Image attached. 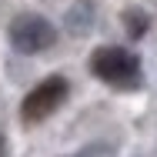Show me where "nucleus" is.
<instances>
[{"label":"nucleus","instance_id":"obj_5","mask_svg":"<svg viewBox=\"0 0 157 157\" xmlns=\"http://www.w3.org/2000/svg\"><path fill=\"white\" fill-rule=\"evenodd\" d=\"M127 27H130V37H140L144 27H147V20H144V17H137V13H127Z\"/></svg>","mask_w":157,"mask_h":157},{"label":"nucleus","instance_id":"obj_3","mask_svg":"<svg viewBox=\"0 0 157 157\" xmlns=\"http://www.w3.org/2000/svg\"><path fill=\"white\" fill-rule=\"evenodd\" d=\"M63 100H67V80H63V77H47L44 84H37L30 94L24 97L20 114H24L27 124H37V121L50 117Z\"/></svg>","mask_w":157,"mask_h":157},{"label":"nucleus","instance_id":"obj_1","mask_svg":"<svg viewBox=\"0 0 157 157\" xmlns=\"http://www.w3.org/2000/svg\"><path fill=\"white\" fill-rule=\"evenodd\" d=\"M90 70H94L100 80L114 84V87H134L137 77H140L137 57L130 50H124V47H100L94 57H90Z\"/></svg>","mask_w":157,"mask_h":157},{"label":"nucleus","instance_id":"obj_4","mask_svg":"<svg viewBox=\"0 0 157 157\" xmlns=\"http://www.w3.org/2000/svg\"><path fill=\"white\" fill-rule=\"evenodd\" d=\"M74 157H114V147H107V144H90V147H84L80 154Z\"/></svg>","mask_w":157,"mask_h":157},{"label":"nucleus","instance_id":"obj_2","mask_svg":"<svg viewBox=\"0 0 157 157\" xmlns=\"http://www.w3.org/2000/svg\"><path fill=\"white\" fill-rule=\"evenodd\" d=\"M54 24L37 17V13H20L13 24H10V44L20 50V54H40L54 44Z\"/></svg>","mask_w":157,"mask_h":157},{"label":"nucleus","instance_id":"obj_6","mask_svg":"<svg viewBox=\"0 0 157 157\" xmlns=\"http://www.w3.org/2000/svg\"><path fill=\"white\" fill-rule=\"evenodd\" d=\"M0 157H3V134H0Z\"/></svg>","mask_w":157,"mask_h":157}]
</instances>
